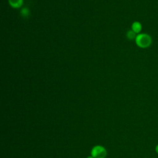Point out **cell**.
I'll return each mask as SVG.
<instances>
[{
    "label": "cell",
    "instance_id": "cell-1",
    "mask_svg": "<svg viewBox=\"0 0 158 158\" xmlns=\"http://www.w3.org/2000/svg\"><path fill=\"white\" fill-rule=\"evenodd\" d=\"M136 45L141 48H148L152 43L151 36L146 33H140L135 38Z\"/></svg>",
    "mask_w": 158,
    "mask_h": 158
},
{
    "label": "cell",
    "instance_id": "cell-2",
    "mask_svg": "<svg viewBox=\"0 0 158 158\" xmlns=\"http://www.w3.org/2000/svg\"><path fill=\"white\" fill-rule=\"evenodd\" d=\"M91 154L94 158H105L107 156V151L103 146L98 145L93 148Z\"/></svg>",
    "mask_w": 158,
    "mask_h": 158
},
{
    "label": "cell",
    "instance_id": "cell-3",
    "mask_svg": "<svg viewBox=\"0 0 158 158\" xmlns=\"http://www.w3.org/2000/svg\"><path fill=\"white\" fill-rule=\"evenodd\" d=\"M131 30L135 33H139L142 30V25L139 22H134L131 25Z\"/></svg>",
    "mask_w": 158,
    "mask_h": 158
},
{
    "label": "cell",
    "instance_id": "cell-4",
    "mask_svg": "<svg viewBox=\"0 0 158 158\" xmlns=\"http://www.w3.org/2000/svg\"><path fill=\"white\" fill-rule=\"evenodd\" d=\"M9 4L14 8L20 7L23 4V0H9Z\"/></svg>",
    "mask_w": 158,
    "mask_h": 158
},
{
    "label": "cell",
    "instance_id": "cell-5",
    "mask_svg": "<svg viewBox=\"0 0 158 158\" xmlns=\"http://www.w3.org/2000/svg\"><path fill=\"white\" fill-rule=\"evenodd\" d=\"M136 33H135L132 30H128L127 33V37L129 39V40H134L136 38Z\"/></svg>",
    "mask_w": 158,
    "mask_h": 158
},
{
    "label": "cell",
    "instance_id": "cell-6",
    "mask_svg": "<svg viewBox=\"0 0 158 158\" xmlns=\"http://www.w3.org/2000/svg\"><path fill=\"white\" fill-rule=\"evenodd\" d=\"M21 15L23 17H27L30 15V10L28 8H23L21 10Z\"/></svg>",
    "mask_w": 158,
    "mask_h": 158
},
{
    "label": "cell",
    "instance_id": "cell-7",
    "mask_svg": "<svg viewBox=\"0 0 158 158\" xmlns=\"http://www.w3.org/2000/svg\"><path fill=\"white\" fill-rule=\"evenodd\" d=\"M156 151H157V152L158 153V144L157 145V146H156Z\"/></svg>",
    "mask_w": 158,
    "mask_h": 158
},
{
    "label": "cell",
    "instance_id": "cell-8",
    "mask_svg": "<svg viewBox=\"0 0 158 158\" xmlns=\"http://www.w3.org/2000/svg\"><path fill=\"white\" fill-rule=\"evenodd\" d=\"M86 158H94L93 156H89V157H87Z\"/></svg>",
    "mask_w": 158,
    "mask_h": 158
}]
</instances>
